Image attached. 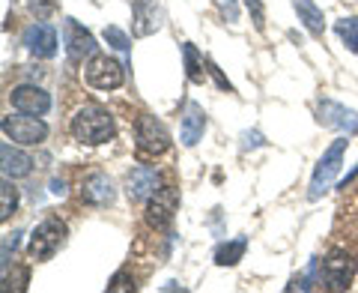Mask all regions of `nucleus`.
<instances>
[{
	"label": "nucleus",
	"instance_id": "1",
	"mask_svg": "<svg viewBox=\"0 0 358 293\" xmlns=\"http://www.w3.org/2000/svg\"><path fill=\"white\" fill-rule=\"evenodd\" d=\"M69 129L75 141H81L87 146H99L114 138V117H110V111L99 105H84L75 111Z\"/></svg>",
	"mask_w": 358,
	"mask_h": 293
},
{
	"label": "nucleus",
	"instance_id": "2",
	"mask_svg": "<svg viewBox=\"0 0 358 293\" xmlns=\"http://www.w3.org/2000/svg\"><path fill=\"white\" fill-rule=\"evenodd\" d=\"M63 243H66V224L51 216L33 228L30 243H27V254H30V261H51V257L60 252Z\"/></svg>",
	"mask_w": 358,
	"mask_h": 293
},
{
	"label": "nucleus",
	"instance_id": "3",
	"mask_svg": "<svg viewBox=\"0 0 358 293\" xmlns=\"http://www.w3.org/2000/svg\"><path fill=\"white\" fill-rule=\"evenodd\" d=\"M0 129L13 144H21V146H36L48 138V123L36 114H6L3 123H0Z\"/></svg>",
	"mask_w": 358,
	"mask_h": 293
},
{
	"label": "nucleus",
	"instance_id": "4",
	"mask_svg": "<svg viewBox=\"0 0 358 293\" xmlns=\"http://www.w3.org/2000/svg\"><path fill=\"white\" fill-rule=\"evenodd\" d=\"M346 144H350L346 138H338L326 153H322V159L317 162V168H313V177H310V191H308V198H310V200H317L320 195H326V191H329L331 179L338 177L341 165H343Z\"/></svg>",
	"mask_w": 358,
	"mask_h": 293
},
{
	"label": "nucleus",
	"instance_id": "5",
	"mask_svg": "<svg viewBox=\"0 0 358 293\" xmlns=\"http://www.w3.org/2000/svg\"><path fill=\"white\" fill-rule=\"evenodd\" d=\"M84 78H87V84L96 90H117L126 81V69H122L120 60L108 57V54H93L84 66Z\"/></svg>",
	"mask_w": 358,
	"mask_h": 293
},
{
	"label": "nucleus",
	"instance_id": "6",
	"mask_svg": "<svg viewBox=\"0 0 358 293\" xmlns=\"http://www.w3.org/2000/svg\"><path fill=\"white\" fill-rule=\"evenodd\" d=\"M134 146L143 156H162L171 146V132L162 120H155L150 114H143L138 120V129H134Z\"/></svg>",
	"mask_w": 358,
	"mask_h": 293
},
{
	"label": "nucleus",
	"instance_id": "7",
	"mask_svg": "<svg viewBox=\"0 0 358 293\" xmlns=\"http://www.w3.org/2000/svg\"><path fill=\"white\" fill-rule=\"evenodd\" d=\"M358 273V264L352 261L350 254H329L326 261H322V269H320V281L326 285L329 290H346L352 285V278Z\"/></svg>",
	"mask_w": 358,
	"mask_h": 293
},
{
	"label": "nucleus",
	"instance_id": "8",
	"mask_svg": "<svg viewBox=\"0 0 358 293\" xmlns=\"http://www.w3.org/2000/svg\"><path fill=\"white\" fill-rule=\"evenodd\" d=\"M176 207H179L176 189L173 186H162L150 198V204H147V224H150V228H155V231L171 228V222L176 216Z\"/></svg>",
	"mask_w": 358,
	"mask_h": 293
},
{
	"label": "nucleus",
	"instance_id": "9",
	"mask_svg": "<svg viewBox=\"0 0 358 293\" xmlns=\"http://www.w3.org/2000/svg\"><path fill=\"white\" fill-rule=\"evenodd\" d=\"M9 102H13V108L21 111V114L42 117V114H48V111H51V96L45 93L42 87H36V84H18V87H13V90H9Z\"/></svg>",
	"mask_w": 358,
	"mask_h": 293
},
{
	"label": "nucleus",
	"instance_id": "10",
	"mask_svg": "<svg viewBox=\"0 0 358 293\" xmlns=\"http://www.w3.org/2000/svg\"><path fill=\"white\" fill-rule=\"evenodd\" d=\"M162 189V177L155 168L150 165H138V168H131V174L126 179V195L131 204H141V200H150L155 191Z\"/></svg>",
	"mask_w": 358,
	"mask_h": 293
},
{
	"label": "nucleus",
	"instance_id": "11",
	"mask_svg": "<svg viewBox=\"0 0 358 293\" xmlns=\"http://www.w3.org/2000/svg\"><path fill=\"white\" fill-rule=\"evenodd\" d=\"M63 39H66V54H69V60H75V63H81L84 57L90 60L93 54H99V45L93 39V33L84 30L75 18H66Z\"/></svg>",
	"mask_w": 358,
	"mask_h": 293
},
{
	"label": "nucleus",
	"instance_id": "12",
	"mask_svg": "<svg viewBox=\"0 0 358 293\" xmlns=\"http://www.w3.org/2000/svg\"><path fill=\"white\" fill-rule=\"evenodd\" d=\"M21 42H24V48L33 54V57L48 60V57L57 54V30H54L51 25H42V21L30 25L24 30V36H21Z\"/></svg>",
	"mask_w": 358,
	"mask_h": 293
},
{
	"label": "nucleus",
	"instance_id": "13",
	"mask_svg": "<svg viewBox=\"0 0 358 293\" xmlns=\"http://www.w3.org/2000/svg\"><path fill=\"white\" fill-rule=\"evenodd\" d=\"M317 120L322 123V126H331V129H341L346 135H355L358 132V114L350 108H343L338 102H322L320 111H317Z\"/></svg>",
	"mask_w": 358,
	"mask_h": 293
},
{
	"label": "nucleus",
	"instance_id": "14",
	"mask_svg": "<svg viewBox=\"0 0 358 293\" xmlns=\"http://www.w3.org/2000/svg\"><path fill=\"white\" fill-rule=\"evenodd\" d=\"M114 183H110V177L105 174H90L84 183H81V200H87V204L93 207H108L114 204Z\"/></svg>",
	"mask_w": 358,
	"mask_h": 293
},
{
	"label": "nucleus",
	"instance_id": "15",
	"mask_svg": "<svg viewBox=\"0 0 358 293\" xmlns=\"http://www.w3.org/2000/svg\"><path fill=\"white\" fill-rule=\"evenodd\" d=\"M0 171H3V177L9 179H21V177H27L30 174V168H33V159L27 153H21L18 146H13L9 141H3V146H0Z\"/></svg>",
	"mask_w": 358,
	"mask_h": 293
},
{
	"label": "nucleus",
	"instance_id": "16",
	"mask_svg": "<svg viewBox=\"0 0 358 293\" xmlns=\"http://www.w3.org/2000/svg\"><path fill=\"white\" fill-rule=\"evenodd\" d=\"M203 129H206V114L200 105H188L185 108V117H182V132H179V141L185 146H194L200 138H203Z\"/></svg>",
	"mask_w": 358,
	"mask_h": 293
},
{
	"label": "nucleus",
	"instance_id": "17",
	"mask_svg": "<svg viewBox=\"0 0 358 293\" xmlns=\"http://www.w3.org/2000/svg\"><path fill=\"white\" fill-rule=\"evenodd\" d=\"M296 13H299V21L305 25L313 36H320L322 30H326V18H322V9L313 4V0H293Z\"/></svg>",
	"mask_w": 358,
	"mask_h": 293
},
{
	"label": "nucleus",
	"instance_id": "18",
	"mask_svg": "<svg viewBox=\"0 0 358 293\" xmlns=\"http://www.w3.org/2000/svg\"><path fill=\"white\" fill-rule=\"evenodd\" d=\"M245 249H248V240H245V236H239V240H233V243H224L221 249L215 252V264H218V266H233V264H239L242 254H245Z\"/></svg>",
	"mask_w": 358,
	"mask_h": 293
},
{
	"label": "nucleus",
	"instance_id": "19",
	"mask_svg": "<svg viewBox=\"0 0 358 293\" xmlns=\"http://www.w3.org/2000/svg\"><path fill=\"white\" fill-rule=\"evenodd\" d=\"M15 210H18V189L13 186V179L3 177V186H0V219L9 222Z\"/></svg>",
	"mask_w": 358,
	"mask_h": 293
},
{
	"label": "nucleus",
	"instance_id": "20",
	"mask_svg": "<svg viewBox=\"0 0 358 293\" xmlns=\"http://www.w3.org/2000/svg\"><path fill=\"white\" fill-rule=\"evenodd\" d=\"M334 30H338V36L346 42V48L358 54V18H341L338 25H334Z\"/></svg>",
	"mask_w": 358,
	"mask_h": 293
},
{
	"label": "nucleus",
	"instance_id": "21",
	"mask_svg": "<svg viewBox=\"0 0 358 293\" xmlns=\"http://www.w3.org/2000/svg\"><path fill=\"white\" fill-rule=\"evenodd\" d=\"M182 54H185V69H188V78H192L194 84H203V72H200V63H197V51H194V45H185Z\"/></svg>",
	"mask_w": 358,
	"mask_h": 293
},
{
	"label": "nucleus",
	"instance_id": "22",
	"mask_svg": "<svg viewBox=\"0 0 358 293\" xmlns=\"http://www.w3.org/2000/svg\"><path fill=\"white\" fill-rule=\"evenodd\" d=\"M27 278H30L27 269H13V275L6 273V278H3V290H15V293L27 290Z\"/></svg>",
	"mask_w": 358,
	"mask_h": 293
},
{
	"label": "nucleus",
	"instance_id": "23",
	"mask_svg": "<svg viewBox=\"0 0 358 293\" xmlns=\"http://www.w3.org/2000/svg\"><path fill=\"white\" fill-rule=\"evenodd\" d=\"M105 39H108V45H114L117 51H129L131 48V39L120 27H105Z\"/></svg>",
	"mask_w": 358,
	"mask_h": 293
},
{
	"label": "nucleus",
	"instance_id": "24",
	"mask_svg": "<svg viewBox=\"0 0 358 293\" xmlns=\"http://www.w3.org/2000/svg\"><path fill=\"white\" fill-rule=\"evenodd\" d=\"M248 9H254V25L263 27V6H260V0H248Z\"/></svg>",
	"mask_w": 358,
	"mask_h": 293
}]
</instances>
